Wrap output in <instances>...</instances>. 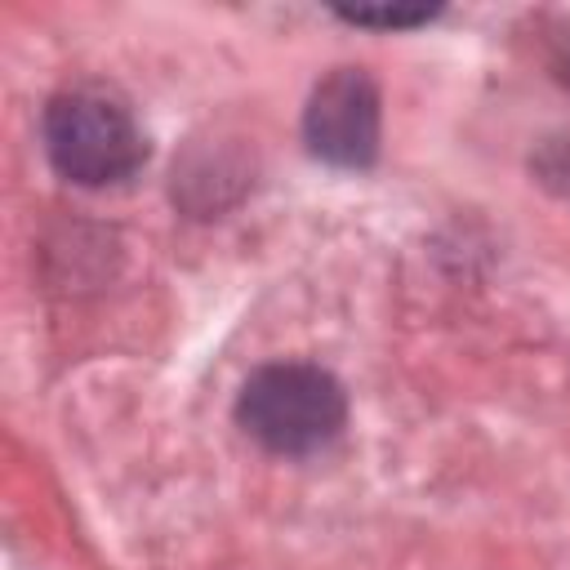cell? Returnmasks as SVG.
Instances as JSON below:
<instances>
[{"label":"cell","mask_w":570,"mask_h":570,"mask_svg":"<svg viewBox=\"0 0 570 570\" xmlns=\"http://www.w3.org/2000/svg\"><path fill=\"white\" fill-rule=\"evenodd\" d=\"M436 9H338V18L356 22V27H414V22H428Z\"/></svg>","instance_id":"277c9868"},{"label":"cell","mask_w":570,"mask_h":570,"mask_svg":"<svg viewBox=\"0 0 570 570\" xmlns=\"http://www.w3.org/2000/svg\"><path fill=\"white\" fill-rule=\"evenodd\" d=\"M45 147H49L53 169L71 183H85V187L120 183L147 156V142H142V129L134 125V111L98 85L67 89L49 102Z\"/></svg>","instance_id":"6da1fadb"},{"label":"cell","mask_w":570,"mask_h":570,"mask_svg":"<svg viewBox=\"0 0 570 570\" xmlns=\"http://www.w3.org/2000/svg\"><path fill=\"white\" fill-rule=\"evenodd\" d=\"M236 414L258 445L276 454H312L338 436L347 401L321 365L281 361L249 374Z\"/></svg>","instance_id":"7a4b0ae2"},{"label":"cell","mask_w":570,"mask_h":570,"mask_svg":"<svg viewBox=\"0 0 570 570\" xmlns=\"http://www.w3.org/2000/svg\"><path fill=\"white\" fill-rule=\"evenodd\" d=\"M303 138L307 147L343 169H361L379 151V89L365 71L338 67L330 71L303 111Z\"/></svg>","instance_id":"3957f363"}]
</instances>
